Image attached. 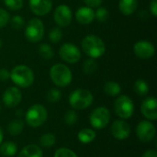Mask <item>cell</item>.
Instances as JSON below:
<instances>
[{"instance_id":"obj_1","label":"cell","mask_w":157,"mask_h":157,"mask_svg":"<svg viewBox=\"0 0 157 157\" xmlns=\"http://www.w3.org/2000/svg\"><path fill=\"white\" fill-rule=\"evenodd\" d=\"M82 49L84 52L92 59H98L106 52V44L102 39L97 35H87L82 40Z\"/></svg>"},{"instance_id":"obj_2","label":"cell","mask_w":157,"mask_h":157,"mask_svg":"<svg viewBox=\"0 0 157 157\" xmlns=\"http://www.w3.org/2000/svg\"><path fill=\"white\" fill-rule=\"evenodd\" d=\"M10 79L19 87L28 88L34 83V73L31 68L25 64H18L15 66L10 72Z\"/></svg>"},{"instance_id":"obj_3","label":"cell","mask_w":157,"mask_h":157,"mask_svg":"<svg viewBox=\"0 0 157 157\" xmlns=\"http://www.w3.org/2000/svg\"><path fill=\"white\" fill-rule=\"evenodd\" d=\"M50 77L52 83L59 87L69 86L73 80L71 69L63 63H55L50 69Z\"/></svg>"},{"instance_id":"obj_4","label":"cell","mask_w":157,"mask_h":157,"mask_svg":"<svg viewBox=\"0 0 157 157\" xmlns=\"http://www.w3.org/2000/svg\"><path fill=\"white\" fill-rule=\"evenodd\" d=\"M94 97L89 90L78 88L74 90L69 96L70 106L76 110L87 109L93 103Z\"/></svg>"},{"instance_id":"obj_5","label":"cell","mask_w":157,"mask_h":157,"mask_svg":"<svg viewBox=\"0 0 157 157\" xmlns=\"http://www.w3.org/2000/svg\"><path fill=\"white\" fill-rule=\"evenodd\" d=\"M48 118V111L43 105L34 104L32 105L26 113V122L32 128L41 126Z\"/></svg>"},{"instance_id":"obj_6","label":"cell","mask_w":157,"mask_h":157,"mask_svg":"<svg viewBox=\"0 0 157 157\" xmlns=\"http://www.w3.org/2000/svg\"><path fill=\"white\" fill-rule=\"evenodd\" d=\"M45 33V28L43 22L37 17L30 18L25 27V37L30 42H39L40 41Z\"/></svg>"},{"instance_id":"obj_7","label":"cell","mask_w":157,"mask_h":157,"mask_svg":"<svg viewBox=\"0 0 157 157\" xmlns=\"http://www.w3.org/2000/svg\"><path fill=\"white\" fill-rule=\"evenodd\" d=\"M114 109L117 115L121 119H129L134 113L133 101L126 95H121L116 99Z\"/></svg>"},{"instance_id":"obj_8","label":"cell","mask_w":157,"mask_h":157,"mask_svg":"<svg viewBox=\"0 0 157 157\" xmlns=\"http://www.w3.org/2000/svg\"><path fill=\"white\" fill-rule=\"evenodd\" d=\"M110 118V112L107 108L98 107L92 111L89 117V122L93 128L102 130L109 124Z\"/></svg>"},{"instance_id":"obj_9","label":"cell","mask_w":157,"mask_h":157,"mask_svg":"<svg viewBox=\"0 0 157 157\" xmlns=\"http://www.w3.org/2000/svg\"><path fill=\"white\" fill-rule=\"evenodd\" d=\"M60 58L68 63H75L81 59V52L74 43H63L59 49Z\"/></svg>"},{"instance_id":"obj_10","label":"cell","mask_w":157,"mask_h":157,"mask_svg":"<svg viewBox=\"0 0 157 157\" xmlns=\"http://www.w3.org/2000/svg\"><path fill=\"white\" fill-rule=\"evenodd\" d=\"M73 13L71 8L64 4L59 5L53 13V19L59 27H67L71 24Z\"/></svg>"},{"instance_id":"obj_11","label":"cell","mask_w":157,"mask_h":157,"mask_svg":"<svg viewBox=\"0 0 157 157\" xmlns=\"http://www.w3.org/2000/svg\"><path fill=\"white\" fill-rule=\"evenodd\" d=\"M136 133L141 142L149 143L155 136V127L150 121H142L137 126Z\"/></svg>"},{"instance_id":"obj_12","label":"cell","mask_w":157,"mask_h":157,"mask_svg":"<svg viewBox=\"0 0 157 157\" xmlns=\"http://www.w3.org/2000/svg\"><path fill=\"white\" fill-rule=\"evenodd\" d=\"M133 52L138 58L148 60L155 55V48L151 41L139 40L133 45Z\"/></svg>"},{"instance_id":"obj_13","label":"cell","mask_w":157,"mask_h":157,"mask_svg":"<svg viewBox=\"0 0 157 157\" xmlns=\"http://www.w3.org/2000/svg\"><path fill=\"white\" fill-rule=\"evenodd\" d=\"M22 99V94L20 90L16 86H10L6 89L2 96V100L6 108L17 107Z\"/></svg>"},{"instance_id":"obj_14","label":"cell","mask_w":157,"mask_h":157,"mask_svg":"<svg viewBox=\"0 0 157 157\" xmlns=\"http://www.w3.org/2000/svg\"><path fill=\"white\" fill-rule=\"evenodd\" d=\"M110 132L114 138L121 141L126 140L131 134V127L126 121L122 120H117L112 123Z\"/></svg>"},{"instance_id":"obj_15","label":"cell","mask_w":157,"mask_h":157,"mask_svg":"<svg viewBox=\"0 0 157 157\" xmlns=\"http://www.w3.org/2000/svg\"><path fill=\"white\" fill-rule=\"evenodd\" d=\"M141 112L149 121L157 119V100L154 97L146 98L141 105Z\"/></svg>"},{"instance_id":"obj_16","label":"cell","mask_w":157,"mask_h":157,"mask_svg":"<svg viewBox=\"0 0 157 157\" xmlns=\"http://www.w3.org/2000/svg\"><path fill=\"white\" fill-rule=\"evenodd\" d=\"M29 6L32 13L36 16L43 17L50 13L52 7V0H29Z\"/></svg>"},{"instance_id":"obj_17","label":"cell","mask_w":157,"mask_h":157,"mask_svg":"<svg viewBox=\"0 0 157 157\" xmlns=\"http://www.w3.org/2000/svg\"><path fill=\"white\" fill-rule=\"evenodd\" d=\"M75 19L81 25H88L95 19V11L89 6H81L75 12Z\"/></svg>"},{"instance_id":"obj_18","label":"cell","mask_w":157,"mask_h":157,"mask_svg":"<svg viewBox=\"0 0 157 157\" xmlns=\"http://www.w3.org/2000/svg\"><path fill=\"white\" fill-rule=\"evenodd\" d=\"M118 6H119L120 11L124 16H131L136 11L138 7V1L137 0H120Z\"/></svg>"},{"instance_id":"obj_19","label":"cell","mask_w":157,"mask_h":157,"mask_svg":"<svg viewBox=\"0 0 157 157\" xmlns=\"http://www.w3.org/2000/svg\"><path fill=\"white\" fill-rule=\"evenodd\" d=\"M42 151L36 144L25 146L18 154L17 157H42Z\"/></svg>"},{"instance_id":"obj_20","label":"cell","mask_w":157,"mask_h":157,"mask_svg":"<svg viewBox=\"0 0 157 157\" xmlns=\"http://www.w3.org/2000/svg\"><path fill=\"white\" fill-rule=\"evenodd\" d=\"M77 138L82 144H87L92 143L96 138V132L89 128H85L78 132Z\"/></svg>"},{"instance_id":"obj_21","label":"cell","mask_w":157,"mask_h":157,"mask_svg":"<svg viewBox=\"0 0 157 157\" xmlns=\"http://www.w3.org/2000/svg\"><path fill=\"white\" fill-rule=\"evenodd\" d=\"M17 152V147L13 142H6L0 144V154L5 157L14 156Z\"/></svg>"},{"instance_id":"obj_22","label":"cell","mask_w":157,"mask_h":157,"mask_svg":"<svg viewBox=\"0 0 157 157\" xmlns=\"http://www.w3.org/2000/svg\"><path fill=\"white\" fill-rule=\"evenodd\" d=\"M104 92L109 97L119 96L121 92V86L119 83L114 81H109L104 86Z\"/></svg>"},{"instance_id":"obj_23","label":"cell","mask_w":157,"mask_h":157,"mask_svg":"<svg viewBox=\"0 0 157 157\" xmlns=\"http://www.w3.org/2000/svg\"><path fill=\"white\" fill-rule=\"evenodd\" d=\"M23 128H24V122L21 120L19 119L13 120L7 125V132L10 135L16 136L21 133V132L23 131Z\"/></svg>"},{"instance_id":"obj_24","label":"cell","mask_w":157,"mask_h":157,"mask_svg":"<svg viewBox=\"0 0 157 157\" xmlns=\"http://www.w3.org/2000/svg\"><path fill=\"white\" fill-rule=\"evenodd\" d=\"M39 54L44 60H51L53 57V55H54V52H53L52 47L50 44L41 43L39 46Z\"/></svg>"},{"instance_id":"obj_25","label":"cell","mask_w":157,"mask_h":157,"mask_svg":"<svg viewBox=\"0 0 157 157\" xmlns=\"http://www.w3.org/2000/svg\"><path fill=\"white\" fill-rule=\"evenodd\" d=\"M134 91L141 97L146 96L149 93V86L144 79H138L134 83Z\"/></svg>"},{"instance_id":"obj_26","label":"cell","mask_w":157,"mask_h":157,"mask_svg":"<svg viewBox=\"0 0 157 157\" xmlns=\"http://www.w3.org/2000/svg\"><path fill=\"white\" fill-rule=\"evenodd\" d=\"M56 138L52 133H45L40 138V144L44 148H51L55 144Z\"/></svg>"},{"instance_id":"obj_27","label":"cell","mask_w":157,"mask_h":157,"mask_svg":"<svg viewBox=\"0 0 157 157\" xmlns=\"http://www.w3.org/2000/svg\"><path fill=\"white\" fill-rule=\"evenodd\" d=\"M98 68V63L95 59L89 58L85 61L83 64V72L86 75H92L97 71Z\"/></svg>"},{"instance_id":"obj_28","label":"cell","mask_w":157,"mask_h":157,"mask_svg":"<svg viewBox=\"0 0 157 157\" xmlns=\"http://www.w3.org/2000/svg\"><path fill=\"white\" fill-rule=\"evenodd\" d=\"M109 12L106 7L98 6L95 11V19H97L98 22L104 23L109 19Z\"/></svg>"},{"instance_id":"obj_29","label":"cell","mask_w":157,"mask_h":157,"mask_svg":"<svg viewBox=\"0 0 157 157\" xmlns=\"http://www.w3.org/2000/svg\"><path fill=\"white\" fill-rule=\"evenodd\" d=\"M63 33L62 29L59 27H54L49 32V40L52 43H58L63 39Z\"/></svg>"},{"instance_id":"obj_30","label":"cell","mask_w":157,"mask_h":157,"mask_svg":"<svg viewBox=\"0 0 157 157\" xmlns=\"http://www.w3.org/2000/svg\"><path fill=\"white\" fill-rule=\"evenodd\" d=\"M61 97H62L61 91L59 89H56V88L50 89L48 91V93L46 94V98L50 103H55V102L59 101Z\"/></svg>"},{"instance_id":"obj_31","label":"cell","mask_w":157,"mask_h":157,"mask_svg":"<svg viewBox=\"0 0 157 157\" xmlns=\"http://www.w3.org/2000/svg\"><path fill=\"white\" fill-rule=\"evenodd\" d=\"M78 121V115L75 110H68L64 115V122L67 125H74Z\"/></svg>"},{"instance_id":"obj_32","label":"cell","mask_w":157,"mask_h":157,"mask_svg":"<svg viewBox=\"0 0 157 157\" xmlns=\"http://www.w3.org/2000/svg\"><path fill=\"white\" fill-rule=\"evenodd\" d=\"M5 5L13 11L20 10L23 7V0H4Z\"/></svg>"},{"instance_id":"obj_33","label":"cell","mask_w":157,"mask_h":157,"mask_svg":"<svg viewBox=\"0 0 157 157\" xmlns=\"http://www.w3.org/2000/svg\"><path fill=\"white\" fill-rule=\"evenodd\" d=\"M10 24L14 29H20L25 26V21L21 16L16 15L10 19Z\"/></svg>"},{"instance_id":"obj_34","label":"cell","mask_w":157,"mask_h":157,"mask_svg":"<svg viewBox=\"0 0 157 157\" xmlns=\"http://www.w3.org/2000/svg\"><path fill=\"white\" fill-rule=\"evenodd\" d=\"M53 157H78L76 155V154H75L71 149H68L66 147H62L59 148Z\"/></svg>"},{"instance_id":"obj_35","label":"cell","mask_w":157,"mask_h":157,"mask_svg":"<svg viewBox=\"0 0 157 157\" xmlns=\"http://www.w3.org/2000/svg\"><path fill=\"white\" fill-rule=\"evenodd\" d=\"M10 20V16L9 13L3 8H0V29L4 28L8 24Z\"/></svg>"},{"instance_id":"obj_36","label":"cell","mask_w":157,"mask_h":157,"mask_svg":"<svg viewBox=\"0 0 157 157\" xmlns=\"http://www.w3.org/2000/svg\"><path fill=\"white\" fill-rule=\"evenodd\" d=\"M83 2L86 5V6H89V7L93 8V7L100 6L103 0H83Z\"/></svg>"},{"instance_id":"obj_37","label":"cell","mask_w":157,"mask_h":157,"mask_svg":"<svg viewBox=\"0 0 157 157\" xmlns=\"http://www.w3.org/2000/svg\"><path fill=\"white\" fill-rule=\"evenodd\" d=\"M10 78V72L6 68L0 69V81H7Z\"/></svg>"},{"instance_id":"obj_38","label":"cell","mask_w":157,"mask_h":157,"mask_svg":"<svg viewBox=\"0 0 157 157\" xmlns=\"http://www.w3.org/2000/svg\"><path fill=\"white\" fill-rule=\"evenodd\" d=\"M150 10L154 17L157 16V0H152L150 2Z\"/></svg>"},{"instance_id":"obj_39","label":"cell","mask_w":157,"mask_h":157,"mask_svg":"<svg viewBox=\"0 0 157 157\" xmlns=\"http://www.w3.org/2000/svg\"><path fill=\"white\" fill-rule=\"evenodd\" d=\"M143 157H157L156 151L155 150H148L143 155Z\"/></svg>"},{"instance_id":"obj_40","label":"cell","mask_w":157,"mask_h":157,"mask_svg":"<svg viewBox=\"0 0 157 157\" xmlns=\"http://www.w3.org/2000/svg\"><path fill=\"white\" fill-rule=\"evenodd\" d=\"M3 137H4V135H3V131H2V129H1V127H0V144H1L2 142H3Z\"/></svg>"},{"instance_id":"obj_41","label":"cell","mask_w":157,"mask_h":157,"mask_svg":"<svg viewBox=\"0 0 157 157\" xmlns=\"http://www.w3.org/2000/svg\"><path fill=\"white\" fill-rule=\"evenodd\" d=\"M1 46H2V40H1V38H0V49H1Z\"/></svg>"},{"instance_id":"obj_42","label":"cell","mask_w":157,"mask_h":157,"mask_svg":"<svg viewBox=\"0 0 157 157\" xmlns=\"http://www.w3.org/2000/svg\"><path fill=\"white\" fill-rule=\"evenodd\" d=\"M0 109H1V106H0Z\"/></svg>"}]
</instances>
